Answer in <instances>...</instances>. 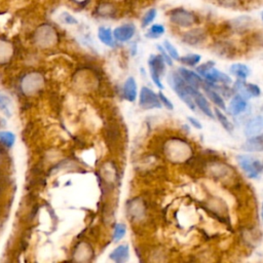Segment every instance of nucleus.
Listing matches in <instances>:
<instances>
[{
  "mask_svg": "<svg viewBox=\"0 0 263 263\" xmlns=\"http://www.w3.org/2000/svg\"><path fill=\"white\" fill-rule=\"evenodd\" d=\"M126 233V226L123 223H118L116 224L113 232V239L114 241L120 240Z\"/></svg>",
  "mask_w": 263,
  "mask_h": 263,
  "instance_id": "obj_33",
  "label": "nucleus"
},
{
  "mask_svg": "<svg viewBox=\"0 0 263 263\" xmlns=\"http://www.w3.org/2000/svg\"><path fill=\"white\" fill-rule=\"evenodd\" d=\"M208 39V31L201 27H191L182 34V41L190 46H198Z\"/></svg>",
  "mask_w": 263,
  "mask_h": 263,
  "instance_id": "obj_7",
  "label": "nucleus"
},
{
  "mask_svg": "<svg viewBox=\"0 0 263 263\" xmlns=\"http://www.w3.org/2000/svg\"><path fill=\"white\" fill-rule=\"evenodd\" d=\"M164 49L166 50V52L170 54V57L173 59V60H176V61H179L180 59V55H179V52L177 50V48L168 41V40H164L163 41V45Z\"/></svg>",
  "mask_w": 263,
  "mask_h": 263,
  "instance_id": "obj_32",
  "label": "nucleus"
},
{
  "mask_svg": "<svg viewBox=\"0 0 263 263\" xmlns=\"http://www.w3.org/2000/svg\"><path fill=\"white\" fill-rule=\"evenodd\" d=\"M239 167L249 179H257L263 173V159L253 155H237Z\"/></svg>",
  "mask_w": 263,
  "mask_h": 263,
  "instance_id": "obj_5",
  "label": "nucleus"
},
{
  "mask_svg": "<svg viewBox=\"0 0 263 263\" xmlns=\"http://www.w3.org/2000/svg\"><path fill=\"white\" fill-rule=\"evenodd\" d=\"M180 76L185 80V82L187 84H189L190 86L198 89L202 86V84L204 83V80L201 78L200 75L196 74V72L192 71V70H189L187 68H184V67H180L178 68V71H177Z\"/></svg>",
  "mask_w": 263,
  "mask_h": 263,
  "instance_id": "obj_14",
  "label": "nucleus"
},
{
  "mask_svg": "<svg viewBox=\"0 0 263 263\" xmlns=\"http://www.w3.org/2000/svg\"><path fill=\"white\" fill-rule=\"evenodd\" d=\"M97 11H98V13L101 14V15H108V14L112 13L113 7H112V5H111L110 3H103V4H101V5L98 7Z\"/></svg>",
  "mask_w": 263,
  "mask_h": 263,
  "instance_id": "obj_35",
  "label": "nucleus"
},
{
  "mask_svg": "<svg viewBox=\"0 0 263 263\" xmlns=\"http://www.w3.org/2000/svg\"><path fill=\"white\" fill-rule=\"evenodd\" d=\"M9 100L6 96H4L3 93L0 92V109L1 111L7 116L9 117L11 115V112H10V107H9Z\"/></svg>",
  "mask_w": 263,
  "mask_h": 263,
  "instance_id": "obj_34",
  "label": "nucleus"
},
{
  "mask_svg": "<svg viewBox=\"0 0 263 263\" xmlns=\"http://www.w3.org/2000/svg\"><path fill=\"white\" fill-rule=\"evenodd\" d=\"M57 32L49 25H43L38 28L35 34L36 43L41 47H48L55 43L57 41Z\"/></svg>",
  "mask_w": 263,
  "mask_h": 263,
  "instance_id": "obj_9",
  "label": "nucleus"
},
{
  "mask_svg": "<svg viewBox=\"0 0 263 263\" xmlns=\"http://www.w3.org/2000/svg\"><path fill=\"white\" fill-rule=\"evenodd\" d=\"M12 54V46L7 41L0 39V64L7 62Z\"/></svg>",
  "mask_w": 263,
  "mask_h": 263,
  "instance_id": "obj_26",
  "label": "nucleus"
},
{
  "mask_svg": "<svg viewBox=\"0 0 263 263\" xmlns=\"http://www.w3.org/2000/svg\"><path fill=\"white\" fill-rule=\"evenodd\" d=\"M243 134L247 138L259 136L263 134V116H255L247 121Z\"/></svg>",
  "mask_w": 263,
  "mask_h": 263,
  "instance_id": "obj_15",
  "label": "nucleus"
},
{
  "mask_svg": "<svg viewBox=\"0 0 263 263\" xmlns=\"http://www.w3.org/2000/svg\"><path fill=\"white\" fill-rule=\"evenodd\" d=\"M260 17H261V21H262V23H263V10H262L261 13H260Z\"/></svg>",
  "mask_w": 263,
  "mask_h": 263,
  "instance_id": "obj_42",
  "label": "nucleus"
},
{
  "mask_svg": "<svg viewBox=\"0 0 263 263\" xmlns=\"http://www.w3.org/2000/svg\"><path fill=\"white\" fill-rule=\"evenodd\" d=\"M139 105L142 109H159L162 107V104L159 100L158 93H155L152 89L147 86H143L140 91Z\"/></svg>",
  "mask_w": 263,
  "mask_h": 263,
  "instance_id": "obj_8",
  "label": "nucleus"
},
{
  "mask_svg": "<svg viewBox=\"0 0 263 263\" xmlns=\"http://www.w3.org/2000/svg\"><path fill=\"white\" fill-rule=\"evenodd\" d=\"M158 97H159V100H160L162 106H164V107H165L166 109H168V110H173V109H174L173 103L167 99V97H166L162 91H159V92H158Z\"/></svg>",
  "mask_w": 263,
  "mask_h": 263,
  "instance_id": "obj_36",
  "label": "nucleus"
},
{
  "mask_svg": "<svg viewBox=\"0 0 263 263\" xmlns=\"http://www.w3.org/2000/svg\"><path fill=\"white\" fill-rule=\"evenodd\" d=\"M123 96L128 102H134L137 99V83L134 77H128L123 85Z\"/></svg>",
  "mask_w": 263,
  "mask_h": 263,
  "instance_id": "obj_22",
  "label": "nucleus"
},
{
  "mask_svg": "<svg viewBox=\"0 0 263 263\" xmlns=\"http://www.w3.org/2000/svg\"><path fill=\"white\" fill-rule=\"evenodd\" d=\"M191 96L193 98V101H194V104L195 106H197V108L205 115L208 116L209 118L211 119H214L215 118V115L213 113V110L209 104V102L206 101L205 97L196 88L192 87L191 86Z\"/></svg>",
  "mask_w": 263,
  "mask_h": 263,
  "instance_id": "obj_12",
  "label": "nucleus"
},
{
  "mask_svg": "<svg viewBox=\"0 0 263 263\" xmlns=\"http://www.w3.org/2000/svg\"><path fill=\"white\" fill-rule=\"evenodd\" d=\"M201 88L203 89L205 96H206L218 108H220V109H222V110H226V109H227L226 104H225V101L223 100L222 96H221L215 88H213L212 86H210V85L206 84L205 82L202 84Z\"/></svg>",
  "mask_w": 263,
  "mask_h": 263,
  "instance_id": "obj_19",
  "label": "nucleus"
},
{
  "mask_svg": "<svg viewBox=\"0 0 263 263\" xmlns=\"http://www.w3.org/2000/svg\"><path fill=\"white\" fill-rule=\"evenodd\" d=\"M201 60V55L200 54H197V53H188L186 55H183L179 59V61L186 65V66H189V67H193V66H196Z\"/></svg>",
  "mask_w": 263,
  "mask_h": 263,
  "instance_id": "obj_29",
  "label": "nucleus"
},
{
  "mask_svg": "<svg viewBox=\"0 0 263 263\" xmlns=\"http://www.w3.org/2000/svg\"><path fill=\"white\" fill-rule=\"evenodd\" d=\"M215 2L224 8L237 9L245 6V0H215Z\"/></svg>",
  "mask_w": 263,
  "mask_h": 263,
  "instance_id": "obj_27",
  "label": "nucleus"
},
{
  "mask_svg": "<svg viewBox=\"0 0 263 263\" xmlns=\"http://www.w3.org/2000/svg\"><path fill=\"white\" fill-rule=\"evenodd\" d=\"M98 37L102 43L109 47H113L115 45L114 42V35L110 28L107 27H100L98 30Z\"/></svg>",
  "mask_w": 263,
  "mask_h": 263,
  "instance_id": "obj_23",
  "label": "nucleus"
},
{
  "mask_svg": "<svg viewBox=\"0 0 263 263\" xmlns=\"http://www.w3.org/2000/svg\"><path fill=\"white\" fill-rule=\"evenodd\" d=\"M164 32H165V28L163 25L154 24L149 28L148 32L146 33V36L151 39H156V38H159L160 36H162L164 34Z\"/></svg>",
  "mask_w": 263,
  "mask_h": 263,
  "instance_id": "obj_28",
  "label": "nucleus"
},
{
  "mask_svg": "<svg viewBox=\"0 0 263 263\" xmlns=\"http://www.w3.org/2000/svg\"><path fill=\"white\" fill-rule=\"evenodd\" d=\"M229 72L238 79H246L250 76L251 70L247 65L242 63H235L230 66Z\"/></svg>",
  "mask_w": 263,
  "mask_h": 263,
  "instance_id": "obj_24",
  "label": "nucleus"
},
{
  "mask_svg": "<svg viewBox=\"0 0 263 263\" xmlns=\"http://www.w3.org/2000/svg\"><path fill=\"white\" fill-rule=\"evenodd\" d=\"M165 62L161 54H151L148 60V66L150 71V76L154 84L159 88L163 89V84L161 82V77L165 73Z\"/></svg>",
  "mask_w": 263,
  "mask_h": 263,
  "instance_id": "obj_6",
  "label": "nucleus"
},
{
  "mask_svg": "<svg viewBox=\"0 0 263 263\" xmlns=\"http://www.w3.org/2000/svg\"><path fill=\"white\" fill-rule=\"evenodd\" d=\"M157 48H158V50H159V52H160L161 57L163 58L164 62L166 63V65H168V66H173V59H172V58L170 57V54L166 52V50L164 49V47L158 44V45H157Z\"/></svg>",
  "mask_w": 263,
  "mask_h": 263,
  "instance_id": "obj_37",
  "label": "nucleus"
},
{
  "mask_svg": "<svg viewBox=\"0 0 263 263\" xmlns=\"http://www.w3.org/2000/svg\"><path fill=\"white\" fill-rule=\"evenodd\" d=\"M254 26V20L250 15H239L228 22V28L230 31L243 34L249 32Z\"/></svg>",
  "mask_w": 263,
  "mask_h": 263,
  "instance_id": "obj_10",
  "label": "nucleus"
},
{
  "mask_svg": "<svg viewBox=\"0 0 263 263\" xmlns=\"http://www.w3.org/2000/svg\"><path fill=\"white\" fill-rule=\"evenodd\" d=\"M233 90H236V91L239 90L240 92H238V93L242 95L247 99L259 97L261 93V89L257 84L247 83L243 81V79H238V78H237V81L233 85Z\"/></svg>",
  "mask_w": 263,
  "mask_h": 263,
  "instance_id": "obj_11",
  "label": "nucleus"
},
{
  "mask_svg": "<svg viewBox=\"0 0 263 263\" xmlns=\"http://www.w3.org/2000/svg\"><path fill=\"white\" fill-rule=\"evenodd\" d=\"M215 63L212 61H209L200 66H197L196 72L204 77V81L208 84H215V83H223V84H229L231 82L230 76L225 74L224 72H221L220 70L216 69L214 67Z\"/></svg>",
  "mask_w": 263,
  "mask_h": 263,
  "instance_id": "obj_4",
  "label": "nucleus"
},
{
  "mask_svg": "<svg viewBox=\"0 0 263 263\" xmlns=\"http://www.w3.org/2000/svg\"><path fill=\"white\" fill-rule=\"evenodd\" d=\"M43 79L40 75H38L37 73H32L27 75L23 81H22V88L23 91L26 93H33L35 92L37 89H39L42 85Z\"/></svg>",
  "mask_w": 263,
  "mask_h": 263,
  "instance_id": "obj_16",
  "label": "nucleus"
},
{
  "mask_svg": "<svg viewBox=\"0 0 263 263\" xmlns=\"http://www.w3.org/2000/svg\"><path fill=\"white\" fill-rule=\"evenodd\" d=\"M248 107H249V104H248L247 98H245L242 95L237 92L231 98L227 111L231 115L237 116V115L243 113L248 109Z\"/></svg>",
  "mask_w": 263,
  "mask_h": 263,
  "instance_id": "obj_13",
  "label": "nucleus"
},
{
  "mask_svg": "<svg viewBox=\"0 0 263 263\" xmlns=\"http://www.w3.org/2000/svg\"><path fill=\"white\" fill-rule=\"evenodd\" d=\"M167 81L170 86L174 89L179 99L191 110L195 111V104L191 96V86L185 82L178 72H171Z\"/></svg>",
  "mask_w": 263,
  "mask_h": 263,
  "instance_id": "obj_2",
  "label": "nucleus"
},
{
  "mask_svg": "<svg viewBox=\"0 0 263 263\" xmlns=\"http://www.w3.org/2000/svg\"><path fill=\"white\" fill-rule=\"evenodd\" d=\"M214 112H215V117L218 119V121L221 123L222 127L224 129H226L228 133L233 132V124L232 122L227 118V116L225 114L222 113V111L220 110V108L215 107L214 108Z\"/></svg>",
  "mask_w": 263,
  "mask_h": 263,
  "instance_id": "obj_25",
  "label": "nucleus"
},
{
  "mask_svg": "<svg viewBox=\"0 0 263 263\" xmlns=\"http://www.w3.org/2000/svg\"><path fill=\"white\" fill-rule=\"evenodd\" d=\"M136 33V28L133 24H124L114 29L113 35L117 41L126 42L130 40Z\"/></svg>",
  "mask_w": 263,
  "mask_h": 263,
  "instance_id": "obj_18",
  "label": "nucleus"
},
{
  "mask_svg": "<svg viewBox=\"0 0 263 263\" xmlns=\"http://www.w3.org/2000/svg\"><path fill=\"white\" fill-rule=\"evenodd\" d=\"M163 150L166 158L173 163L186 162L193 154L191 145L187 141L179 138L168 140L165 143Z\"/></svg>",
  "mask_w": 263,
  "mask_h": 263,
  "instance_id": "obj_1",
  "label": "nucleus"
},
{
  "mask_svg": "<svg viewBox=\"0 0 263 263\" xmlns=\"http://www.w3.org/2000/svg\"><path fill=\"white\" fill-rule=\"evenodd\" d=\"M157 15V10L155 8H150L148 9L145 14L143 15V18H142V27H147L149 26L156 17Z\"/></svg>",
  "mask_w": 263,
  "mask_h": 263,
  "instance_id": "obj_31",
  "label": "nucleus"
},
{
  "mask_svg": "<svg viewBox=\"0 0 263 263\" xmlns=\"http://www.w3.org/2000/svg\"><path fill=\"white\" fill-rule=\"evenodd\" d=\"M241 149L247 152H263V134L248 138L241 145Z\"/></svg>",
  "mask_w": 263,
  "mask_h": 263,
  "instance_id": "obj_20",
  "label": "nucleus"
},
{
  "mask_svg": "<svg viewBox=\"0 0 263 263\" xmlns=\"http://www.w3.org/2000/svg\"><path fill=\"white\" fill-rule=\"evenodd\" d=\"M208 173L217 180H224L226 177L231 175V167L226 165V163H221L214 161L209 164L208 166Z\"/></svg>",
  "mask_w": 263,
  "mask_h": 263,
  "instance_id": "obj_17",
  "label": "nucleus"
},
{
  "mask_svg": "<svg viewBox=\"0 0 263 263\" xmlns=\"http://www.w3.org/2000/svg\"><path fill=\"white\" fill-rule=\"evenodd\" d=\"M61 18L63 20L64 23L68 24V25H75V24L78 23L77 20H76L74 16H72L71 14H69L68 12H64V13L61 15Z\"/></svg>",
  "mask_w": 263,
  "mask_h": 263,
  "instance_id": "obj_38",
  "label": "nucleus"
},
{
  "mask_svg": "<svg viewBox=\"0 0 263 263\" xmlns=\"http://www.w3.org/2000/svg\"><path fill=\"white\" fill-rule=\"evenodd\" d=\"M129 248L127 245H120L110 253V259L116 263H124L128 259Z\"/></svg>",
  "mask_w": 263,
  "mask_h": 263,
  "instance_id": "obj_21",
  "label": "nucleus"
},
{
  "mask_svg": "<svg viewBox=\"0 0 263 263\" xmlns=\"http://www.w3.org/2000/svg\"><path fill=\"white\" fill-rule=\"evenodd\" d=\"M261 218H262V221H263V202H262V205H261Z\"/></svg>",
  "mask_w": 263,
  "mask_h": 263,
  "instance_id": "obj_41",
  "label": "nucleus"
},
{
  "mask_svg": "<svg viewBox=\"0 0 263 263\" xmlns=\"http://www.w3.org/2000/svg\"><path fill=\"white\" fill-rule=\"evenodd\" d=\"M75 3H77V4H80V5H82V4H84L85 2H87L88 0H73Z\"/></svg>",
  "mask_w": 263,
  "mask_h": 263,
  "instance_id": "obj_40",
  "label": "nucleus"
},
{
  "mask_svg": "<svg viewBox=\"0 0 263 263\" xmlns=\"http://www.w3.org/2000/svg\"><path fill=\"white\" fill-rule=\"evenodd\" d=\"M187 119H188V121L191 123V125H193L195 128H197V129H201V128H202L201 123H200L199 120H197L196 118L190 116V117H187Z\"/></svg>",
  "mask_w": 263,
  "mask_h": 263,
  "instance_id": "obj_39",
  "label": "nucleus"
},
{
  "mask_svg": "<svg viewBox=\"0 0 263 263\" xmlns=\"http://www.w3.org/2000/svg\"><path fill=\"white\" fill-rule=\"evenodd\" d=\"M0 142L7 148H11L15 142V135L11 132L0 133Z\"/></svg>",
  "mask_w": 263,
  "mask_h": 263,
  "instance_id": "obj_30",
  "label": "nucleus"
},
{
  "mask_svg": "<svg viewBox=\"0 0 263 263\" xmlns=\"http://www.w3.org/2000/svg\"><path fill=\"white\" fill-rule=\"evenodd\" d=\"M170 22L179 28L189 29L200 23L199 15L192 10H188L184 7H177L168 12Z\"/></svg>",
  "mask_w": 263,
  "mask_h": 263,
  "instance_id": "obj_3",
  "label": "nucleus"
}]
</instances>
